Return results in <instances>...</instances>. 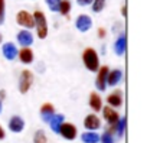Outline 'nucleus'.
I'll return each instance as SVG.
<instances>
[{
    "label": "nucleus",
    "instance_id": "423d86ee",
    "mask_svg": "<svg viewBox=\"0 0 147 143\" xmlns=\"http://www.w3.org/2000/svg\"><path fill=\"white\" fill-rule=\"evenodd\" d=\"M16 22L20 25V26H25V28H33L35 26V22H33V16L30 13H28L26 10H20L16 16Z\"/></svg>",
    "mask_w": 147,
    "mask_h": 143
},
{
    "label": "nucleus",
    "instance_id": "4468645a",
    "mask_svg": "<svg viewBox=\"0 0 147 143\" xmlns=\"http://www.w3.org/2000/svg\"><path fill=\"white\" fill-rule=\"evenodd\" d=\"M123 78V73L120 69H113V71H108V75H107V84L108 85H117Z\"/></svg>",
    "mask_w": 147,
    "mask_h": 143
},
{
    "label": "nucleus",
    "instance_id": "f8f14e48",
    "mask_svg": "<svg viewBox=\"0 0 147 143\" xmlns=\"http://www.w3.org/2000/svg\"><path fill=\"white\" fill-rule=\"evenodd\" d=\"M125 48H127V38H125V33L120 35L118 39L115 41L114 43V51L117 55H124L125 54Z\"/></svg>",
    "mask_w": 147,
    "mask_h": 143
},
{
    "label": "nucleus",
    "instance_id": "dca6fc26",
    "mask_svg": "<svg viewBox=\"0 0 147 143\" xmlns=\"http://www.w3.org/2000/svg\"><path fill=\"white\" fill-rule=\"evenodd\" d=\"M107 103L110 104V107H120L123 104V97H121V91H115L113 94H110L107 97Z\"/></svg>",
    "mask_w": 147,
    "mask_h": 143
},
{
    "label": "nucleus",
    "instance_id": "1a4fd4ad",
    "mask_svg": "<svg viewBox=\"0 0 147 143\" xmlns=\"http://www.w3.org/2000/svg\"><path fill=\"white\" fill-rule=\"evenodd\" d=\"M84 126H85V129H88L90 131H92V130H97V129L101 127V120L95 114H90V116L85 117Z\"/></svg>",
    "mask_w": 147,
    "mask_h": 143
},
{
    "label": "nucleus",
    "instance_id": "ddd939ff",
    "mask_svg": "<svg viewBox=\"0 0 147 143\" xmlns=\"http://www.w3.org/2000/svg\"><path fill=\"white\" fill-rule=\"evenodd\" d=\"M53 114H55V108H53L52 104L46 103V104H43V106L40 107V117H42L43 121L49 123V120L53 117Z\"/></svg>",
    "mask_w": 147,
    "mask_h": 143
},
{
    "label": "nucleus",
    "instance_id": "aec40b11",
    "mask_svg": "<svg viewBox=\"0 0 147 143\" xmlns=\"http://www.w3.org/2000/svg\"><path fill=\"white\" fill-rule=\"evenodd\" d=\"M81 139L84 143H98L100 142V136L95 131H85V133H82Z\"/></svg>",
    "mask_w": 147,
    "mask_h": 143
},
{
    "label": "nucleus",
    "instance_id": "7ed1b4c3",
    "mask_svg": "<svg viewBox=\"0 0 147 143\" xmlns=\"http://www.w3.org/2000/svg\"><path fill=\"white\" fill-rule=\"evenodd\" d=\"M32 83H33V75H32L30 71H28V69L22 71L20 80H19V91H20L22 94H26V93L29 91Z\"/></svg>",
    "mask_w": 147,
    "mask_h": 143
},
{
    "label": "nucleus",
    "instance_id": "a878e982",
    "mask_svg": "<svg viewBox=\"0 0 147 143\" xmlns=\"http://www.w3.org/2000/svg\"><path fill=\"white\" fill-rule=\"evenodd\" d=\"M101 139V142L102 143H114V137H113V134L110 133V131H104V134L102 136H100Z\"/></svg>",
    "mask_w": 147,
    "mask_h": 143
},
{
    "label": "nucleus",
    "instance_id": "6e6552de",
    "mask_svg": "<svg viewBox=\"0 0 147 143\" xmlns=\"http://www.w3.org/2000/svg\"><path fill=\"white\" fill-rule=\"evenodd\" d=\"M75 25H77V29L80 32H87L92 26V20H91V18L88 15H80L77 22H75Z\"/></svg>",
    "mask_w": 147,
    "mask_h": 143
},
{
    "label": "nucleus",
    "instance_id": "9b49d317",
    "mask_svg": "<svg viewBox=\"0 0 147 143\" xmlns=\"http://www.w3.org/2000/svg\"><path fill=\"white\" fill-rule=\"evenodd\" d=\"M9 129L13 131V133H20L23 129H25V121L22 117L19 116H13L9 121Z\"/></svg>",
    "mask_w": 147,
    "mask_h": 143
},
{
    "label": "nucleus",
    "instance_id": "f3484780",
    "mask_svg": "<svg viewBox=\"0 0 147 143\" xmlns=\"http://www.w3.org/2000/svg\"><path fill=\"white\" fill-rule=\"evenodd\" d=\"M62 123H63V116H62V114H53V117L49 120L51 130H52L53 133H59Z\"/></svg>",
    "mask_w": 147,
    "mask_h": 143
},
{
    "label": "nucleus",
    "instance_id": "6ab92c4d",
    "mask_svg": "<svg viewBox=\"0 0 147 143\" xmlns=\"http://www.w3.org/2000/svg\"><path fill=\"white\" fill-rule=\"evenodd\" d=\"M18 55H19V58H20V61H22L23 64H30V62L33 61V52H32V49H29V48L20 49V52H18Z\"/></svg>",
    "mask_w": 147,
    "mask_h": 143
},
{
    "label": "nucleus",
    "instance_id": "bb28decb",
    "mask_svg": "<svg viewBox=\"0 0 147 143\" xmlns=\"http://www.w3.org/2000/svg\"><path fill=\"white\" fill-rule=\"evenodd\" d=\"M5 15H6L5 0H0V25H3V23H5Z\"/></svg>",
    "mask_w": 147,
    "mask_h": 143
},
{
    "label": "nucleus",
    "instance_id": "2f4dec72",
    "mask_svg": "<svg viewBox=\"0 0 147 143\" xmlns=\"http://www.w3.org/2000/svg\"><path fill=\"white\" fill-rule=\"evenodd\" d=\"M121 13H123V16L125 18V15H127V9H125V6H124V7L121 9Z\"/></svg>",
    "mask_w": 147,
    "mask_h": 143
},
{
    "label": "nucleus",
    "instance_id": "39448f33",
    "mask_svg": "<svg viewBox=\"0 0 147 143\" xmlns=\"http://www.w3.org/2000/svg\"><path fill=\"white\" fill-rule=\"evenodd\" d=\"M59 134H62V137L66 139V140H74L77 137V127L72 123H62Z\"/></svg>",
    "mask_w": 147,
    "mask_h": 143
},
{
    "label": "nucleus",
    "instance_id": "4be33fe9",
    "mask_svg": "<svg viewBox=\"0 0 147 143\" xmlns=\"http://www.w3.org/2000/svg\"><path fill=\"white\" fill-rule=\"evenodd\" d=\"M71 10V3H69V0H61V6H59V12L66 16Z\"/></svg>",
    "mask_w": 147,
    "mask_h": 143
},
{
    "label": "nucleus",
    "instance_id": "7c9ffc66",
    "mask_svg": "<svg viewBox=\"0 0 147 143\" xmlns=\"http://www.w3.org/2000/svg\"><path fill=\"white\" fill-rule=\"evenodd\" d=\"M2 139H5V130H3V127L0 126V140Z\"/></svg>",
    "mask_w": 147,
    "mask_h": 143
},
{
    "label": "nucleus",
    "instance_id": "cd10ccee",
    "mask_svg": "<svg viewBox=\"0 0 147 143\" xmlns=\"http://www.w3.org/2000/svg\"><path fill=\"white\" fill-rule=\"evenodd\" d=\"M80 6H88L90 3H92V0H77Z\"/></svg>",
    "mask_w": 147,
    "mask_h": 143
},
{
    "label": "nucleus",
    "instance_id": "f257e3e1",
    "mask_svg": "<svg viewBox=\"0 0 147 143\" xmlns=\"http://www.w3.org/2000/svg\"><path fill=\"white\" fill-rule=\"evenodd\" d=\"M82 61H84L87 69H90V71H98L100 69V61H98V55H97L95 49L87 48L82 54Z\"/></svg>",
    "mask_w": 147,
    "mask_h": 143
},
{
    "label": "nucleus",
    "instance_id": "0eeeda50",
    "mask_svg": "<svg viewBox=\"0 0 147 143\" xmlns=\"http://www.w3.org/2000/svg\"><path fill=\"white\" fill-rule=\"evenodd\" d=\"M108 66H101V69H98V75L95 80V85L100 91H104L107 88V75H108Z\"/></svg>",
    "mask_w": 147,
    "mask_h": 143
},
{
    "label": "nucleus",
    "instance_id": "c85d7f7f",
    "mask_svg": "<svg viewBox=\"0 0 147 143\" xmlns=\"http://www.w3.org/2000/svg\"><path fill=\"white\" fill-rule=\"evenodd\" d=\"M98 36H100V38H104V36H105V30H104L102 28L98 29Z\"/></svg>",
    "mask_w": 147,
    "mask_h": 143
},
{
    "label": "nucleus",
    "instance_id": "c756f323",
    "mask_svg": "<svg viewBox=\"0 0 147 143\" xmlns=\"http://www.w3.org/2000/svg\"><path fill=\"white\" fill-rule=\"evenodd\" d=\"M5 97H6V93H5V90H0V103H2V101L5 100Z\"/></svg>",
    "mask_w": 147,
    "mask_h": 143
},
{
    "label": "nucleus",
    "instance_id": "5701e85b",
    "mask_svg": "<svg viewBox=\"0 0 147 143\" xmlns=\"http://www.w3.org/2000/svg\"><path fill=\"white\" fill-rule=\"evenodd\" d=\"M104 6H105V0H92V10L95 13L101 12L104 9Z\"/></svg>",
    "mask_w": 147,
    "mask_h": 143
},
{
    "label": "nucleus",
    "instance_id": "2eb2a0df",
    "mask_svg": "<svg viewBox=\"0 0 147 143\" xmlns=\"http://www.w3.org/2000/svg\"><path fill=\"white\" fill-rule=\"evenodd\" d=\"M18 42H19L20 45H23L25 48H28L29 45L33 43V36H32V33L28 32V30H20V32L18 33Z\"/></svg>",
    "mask_w": 147,
    "mask_h": 143
},
{
    "label": "nucleus",
    "instance_id": "20e7f679",
    "mask_svg": "<svg viewBox=\"0 0 147 143\" xmlns=\"http://www.w3.org/2000/svg\"><path fill=\"white\" fill-rule=\"evenodd\" d=\"M102 113H104V119L107 120V123L110 124V127H111L113 130H115V126H117V123H118V120H120L118 113H117L115 110H113L110 106H108V107H104V108H102Z\"/></svg>",
    "mask_w": 147,
    "mask_h": 143
},
{
    "label": "nucleus",
    "instance_id": "393cba45",
    "mask_svg": "<svg viewBox=\"0 0 147 143\" xmlns=\"http://www.w3.org/2000/svg\"><path fill=\"white\" fill-rule=\"evenodd\" d=\"M125 117L124 119H121V120H118V123H117V126H115V129H117V134L118 136H123L124 134V130H125Z\"/></svg>",
    "mask_w": 147,
    "mask_h": 143
},
{
    "label": "nucleus",
    "instance_id": "9d476101",
    "mask_svg": "<svg viewBox=\"0 0 147 143\" xmlns=\"http://www.w3.org/2000/svg\"><path fill=\"white\" fill-rule=\"evenodd\" d=\"M2 51H3V55H5V58L6 59H9V61H13L16 56H18V48L15 46V43H12V42H7V43H5L3 45V48H2Z\"/></svg>",
    "mask_w": 147,
    "mask_h": 143
},
{
    "label": "nucleus",
    "instance_id": "a211bd4d",
    "mask_svg": "<svg viewBox=\"0 0 147 143\" xmlns=\"http://www.w3.org/2000/svg\"><path fill=\"white\" fill-rule=\"evenodd\" d=\"M90 106L92 107L94 111H101V108H102V100H101V97L97 93H92L90 96Z\"/></svg>",
    "mask_w": 147,
    "mask_h": 143
},
{
    "label": "nucleus",
    "instance_id": "473e14b6",
    "mask_svg": "<svg viewBox=\"0 0 147 143\" xmlns=\"http://www.w3.org/2000/svg\"><path fill=\"white\" fill-rule=\"evenodd\" d=\"M0 113H2V103H0Z\"/></svg>",
    "mask_w": 147,
    "mask_h": 143
},
{
    "label": "nucleus",
    "instance_id": "b1692460",
    "mask_svg": "<svg viewBox=\"0 0 147 143\" xmlns=\"http://www.w3.org/2000/svg\"><path fill=\"white\" fill-rule=\"evenodd\" d=\"M46 5L49 6V9H51L52 12H59L61 0H46Z\"/></svg>",
    "mask_w": 147,
    "mask_h": 143
},
{
    "label": "nucleus",
    "instance_id": "f03ea898",
    "mask_svg": "<svg viewBox=\"0 0 147 143\" xmlns=\"http://www.w3.org/2000/svg\"><path fill=\"white\" fill-rule=\"evenodd\" d=\"M33 22H35V26L38 29V36L40 39H45L48 36V23H46V18L45 15L40 12V10H36L33 15Z\"/></svg>",
    "mask_w": 147,
    "mask_h": 143
},
{
    "label": "nucleus",
    "instance_id": "412c9836",
    "mask_svg": "<svg viewBox=\"0 0 147 143\" xmlns=\"http://www.w3.org/2000/svg\"><path fill=\"white\" fill-rule=\"evenodd\" d=\"M33 143H48V139H46V134H45L43 130H38V131L35 133Z\"/></svg>",
    "mask_w": 147,
    "mask_h": 143
},
{
    "label": "nucleus",
    "instance_id": "72a5a7b5",
    "mask_svg": "<svg viewBox=\"0 0 147 143\" xmlns=\"http://www.w3.org/2000/svg\"><path fill=\"white\" fill-rule=\"evenodd\" d=\"M0 42H2V35H0Z\"/></svg>",
    "mask_w": 147,
    "mask_h": 143
}]
</instances>
